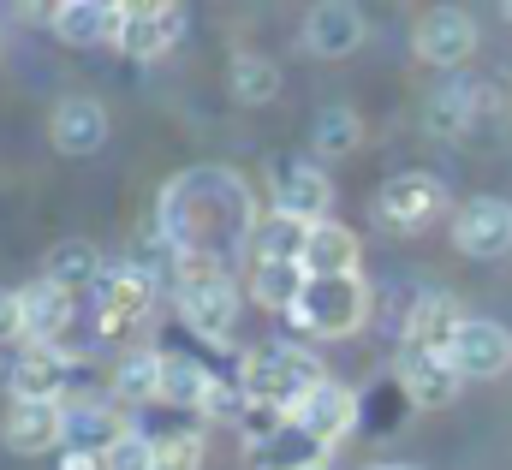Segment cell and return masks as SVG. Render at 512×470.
<instances>
[{
    "label": "cell",
    "mask_w": 512,
    "mask_h": 470,
    "mask_svg": "<svg viewBox=\"0 0 512 470\" xmlns=\"http://www.w3.org/2000/svg\"><path fill=\"white\" fill-rule=\"evenodd\" d=\"M304 286H310L304 262H251V298L262 304V310L292 316L298 298H304Z\"/></svg>",
    "instance_id": "27"
},
{
    "label": "cell",
    "mask_w": 512,
    "mask_h": 470,
    "mask_svg": "<svg viewBox=\"0 0 512 470\" xmlns=\"http://www.w3.org/2000/svg\"><path fill=\"white\" fill-rule=\"evenodd\" d=\"M155 298H161V286L137 268V262H120V268H108L102 274V286H96V328H102V340H131L149 316H155Z\"/></svg>",
    "instance_id": "5"
},
{
    "label": "cell",
    "mask_w": 512,
    "mask_h": 470,
    "mask_svg": "<svg viewBox=\"0 0 512 470\" xmlns=\"http://www.w3.org/2000/svg\"><path fill=\"white\" fill-rule=\"evenodd\" d=\"M102 470H155V435H149V429H126V435L102 453Z\"/></svg>",
    "instance_id": "31"
},
{
    "label": "cell",
    "mask_w": 512,
    "mask_h": 470,
    "mask_svg": "<svg viewBox=\"0 0 512 470\" xmlns=\"http://www.w3.org/2000/svg\"><path fill=\"white\" fill-rule=\"evenodd\" d=\"M161 238L179 250V256H209V262H227L233 244H251V197L233 173H185L161 191Z\"/></svg>",
    "instance_id": "1"
},
{
    "label": "cell",
    "mask_w": 512,
    "mask_h": 470,
    "mask_svg": "<svg viewBox=\"0 0 512 470\" xmlns=\"http://www.w3.org/2000/svg\"><path fill=\"white\" fill-rule=\"evenodd\" d=\"M304 244H310V227L304 221L268 209V215H256L245 250H251V262H304Z\"/></svg>",
    "instance_id": "26"
},
{
    "label": "cell",
    "mask_w": 512,
    "mask_h": 470,
    "mask_svg": "<svg viewBox=\"0 0 512 470\" xmlns=\"http://www.w3.org/2000/svg\"><path fill=\"white\" fill-rule=\"evenodd\" d=\"M411 48H417V60H423V66L453 72V66H465V60L477 54V18H471L465 6H435V12H423V18H417Z\"/></svg>",
    "instance_id": "7"
},
{
    "label": "cell",
    "mask_w": 512,
    "mask_h": 470,
    "mask_svg": "<svg viewBox=\"0 0 512 470\" xmlns=\"http://www.w3.org/2000/svg\"><path fill=\"white\" fill-rule=\"evenodd\" d=\"M364 12L358 6H346V0H322V6H310V18H304V48L310 54H322V60H346L352 48H364Z\"/></svg>",
    "instance_id": "18"
},
{
    "label": "cell",
    "mask_w": 512,
    "mask_h": 470,
    "mask_svg": "<svg viewBox=\"0 0 512 470\" xmlns=\"http://www.w3.org/2000/svg\"><path fill=\"white\" fill-rule=\"evenodd\" d=\"M120 18H126L120 0H60V6H48V30L60 42H72V48L114 42L120 36Z\"/></svg>",
    "instance_id": "17"
},
{
    "label": "cell",
    "mask_w": 512,
    "mask_h": 470,
    "mask_svg": "<svg viewBox=\"0 0 512 470\" xmlns=\"http://www.w3.org/2000/svg\"><path fill=\"white\" fill-rule=\"evenodd\" d=\"M18 304H24V340H30V346H60V334H66L72 316H78L72 292H60L54 280L18 286Z\"/></svg>",
    "instance_id": "21"
},
{
    "label": "cell",
    "mask_w": 512,
    "mask_h": 470,
    "mask_svg": "<svg viewBox=\"0 0 512 470\" xmlns=\"http://www.w3.org/2000/svg\"><path fill=\"white\" fill-rule=\"evenodd\" d=\"M453 244L471 262H501L512 250V203L507 197H471L453 215Z\"/></svg>",
    "instance_id": "10"
},
{
    "label": "cell",
    "mask_w": 512,
    "mask_h": 470,
    "mask_svg": "<svg viewBox=\"0 0 512 470\" xmlns=\"http://www.w3.org/2000/svg\"><path fill=\"white\" fill-rule=\"evenodd\" d=\"M447 363L459 369V381H495L512 369V334L489 316H465L459 334H453V352Z\"/></svg>",
    "instance_id": "9"
},
{
    "label": "cell",
    "mask_w": 512,
    "mask_h": 470,
    "mask_svg": "<svg viewBox=\"0 0 512 470\" xmlns=\"http://www.w3.org/2000/svg\"><path fill=\"white\" fill-rule=\"evenodd\" d=\"M179 36H185V6L143 0V6H126L114 48H120V54H131V60H155V54H167Z\"/></svg>",
    "instance_id": "13"
},
{
    "label": "cell",
    "mask_w": 512,
    "mask_h": 470,
    "mask_svg": "<svg viewBox=\"0 0 512 470\" xmlns=\"http://www.w3.org/2000/svg\"><path fill=\"white\" fill-rule=\"evenodd\" d=\"M364 470H423V465H364Z\"/></svg>",
    "instance_id": "34"
},
{
    "label": "cell",
    "mask_w": 512,
    "mask_h": 470,
    "mask_svg": "<svg viewBox=\"0 0 512 470\" xmlns=\"http://www.w3.org/2000/svg\"><path fill=\"white\" fill-rule=\"evenodd\" d=\"M274 209L304 221V227H322V221H334L328 215L334 209V179L322 167H310V161H286L274 173Z\"/></svg>",
    "instance_id": "14"
},
{
    "label": "cell",
    "mask_w": 512,
    "mask_h": 470,
    "mask_svg": "<svg viewBox=\"0 0 512 470\" xmlns=\"http://www.w3.org/2000/svg\"><path fill=\"white\" fill-rule=\"evenodd\" d=\"M292 322H298L304 334H316V340H346V334H358V328L370 322V286H364V274L310 280L304 298H298V310H292Z\"/></svg>",
    "instance_id": "4"
},
{
    "label": "cell",
    "mask_w": 512,
    "mask_h": 470,
    "mask_svg": "<svg viewBox=\"0 0 512 470\" xmlns=\"http://www.w3.org/2000/svg\"><path fill=\"white\" fill-rule=\"evenodd\" d=\"M393 381H399V393H405L417 411H435V405H453V399H459V369H453L441 352L399 346V357H393Z\"/></svg>",
    "instance_id": "12"
},
{
    "label": "cell",
    "mask_w": 512,
    "mask_h": 470,
    "mask_svg": "<svg viewBox=\"0 0 512 470\" xmlns=\"http://www.w3.org/2000/svg\"><path fill=\"white\" fill-rule=\"evenodd\" d=\"M102 274H108V268H102V250H96L90 238H60V244L48 250V268H42V280H54V286L72 292V298H78V292H96Z\"/></svg>",
    "instance_id": "24"
},
{
    "label": "cell",
    "mask_w": 512,
    "mask_h": 470,
    "mask_svg": "<svg viewBox=\"0 0 512 470\" xmlns=\"http://www.w3.org/2000/svg\"><path fill=\"white\" fill-rule=\"evenodd\" d=\"M209 387H215V369H203L197 357L161 352V405H173V411H197V417H203Z\"/></svg>",
    "instance_id": "25"
},
{
    "label": "cell",
    "mask_w": 512,
    "mask_h": 470,
    "mask_svg": "<svg viewBox=\"0 0 512 470\" xmlns=\"http://www.w3.org/2000/svg\"><path fill=\"white\" fill-rule=\"evenodd\" d=\"M501 18H507V24H512V0H507V6H501Z\"/></svg>",
    "instance_id": "36"
},
{
    "label": "cell",
    "mask_w": 512,
    "mask_h": 470,
    "mask_svg": "<svg viewBox=\"0 0 512 470\" xmlns=\"http://www.w3.org/2000/svg\"><path fill=\"white\" fill-rule=\"evenodd\" d=\"M0 441L18 459L66 447V399H12L6 417H0Z\"/></svg>",
    "instance_id": "8"
},
{
    "label": "cell",
    "mask_w": 512,
    "mask_h": 470,
    "mask_svg": "<svg viewBox=\"0 0 512 470\" xmlns=\"http://www.w3.org/2000/svg\"><path fill=\"white\" fill-rule=\"evenodd\" d=\"M459 304L447 298V292H423L411 310H405V322H399V346H417V352H453V334H459Z\"/></svg>",
    "instance_id": "20"
},
{
    "label": "cell",
    "mask_w": 512,
    "mask_h": 470,
    "mask_svg": "<svg viewBox=\"0 0 512 470\" xmlns=\"http://www.w3.org/2000/svg\"><path fill=\"white\" fill-rule=\"evenodd\" d=\"M173 298H179V322H185L197 340H209V346H221V340L239 328V286H233L227 262L179 256V286H173Z\"/></svg>",
    "instance_id": "3"
},
{
    "label": "cell",
    "mask_w": 512,
    "mask_h": 470,
    "mask_svg": "<svg viewBox=\"0 0 512 470\" xmlns=\"http://www.w3.org/2000/svg\"><path fill=\"white\" fill-rule=\"evenodd\" d=\"M441 209H447V185L435 173H393L376 191V221L387 233H423L441 221Z\"/></svg>",
    "instance_id": "6"
},
{
    "label": "cell",
    "mask_w": 512,
    "mask_h": 470,
    "mask_svg": "<svg viewBox=\"0 0 512 470\" xmlns=\"http://www.w3.org/2000/svg\"><path fill=\"white\" fill-rule=\"evenodd\" d=\"M310 143H316L322 161H340V155H352L364 143V119L352 114V108H322L316 125H310Z\"/></svg>",
    "instance_id": "29"
},
{
    "label": "cell",
    "mask_w": 512,
    "mask_h": 470,
    "mask_svg": "<svg viewBox=\"0 0 512 470\" xmlns=\"http://www.w3.org/2000/svg\"><path fill=\"white\" fill-rule=\"evenodd\" d=\"M126 429H131V411H120L114 399H66V447L102 459Z\"/></svg>",
    "instance_id": "19"
},
{
    "label": "cell",
    "mask_w": 512,
    "mask_h": 470,
    "mask_svg": "<svg viewBox=\"0 0 512 470\" xmlns=\"http://www.w3.org/2000/svg\"><path fill=\"white\" fill-rule=\"evenodd\" d=\"M108 399L120 411H137V405H161V352H131L114 357V375H108Z\"/></svg>",
    "instance_id": "22"
},
{
    "label": "cell",
    "mask_w": 512,
    "mask_h": 470,
    "mask_svg": "<svg viewBox=\"0 0 512 470\" xmlns=\"http://www.w3.org/2000/svg\"><path fill=\"white\" fill-rule=\"evenodd\" d=\"M60 470H102V459H96V453H78V447H66V453H60Z\"/></svg>",
    "instance_id": "33"
},
{
    "label": "cell",
    "mask_w": 512,
    "mask_h": 470,
    "mask_svg": "<svg viewBox=\"0 0 512 470\" xmlns=\"http://www.w3.org/2000/svg\"><path fill=\"white\" fill-rule=\"evenodd\" d=\"M292 423H298L322 453H328V447H340V441L358 429V393H352V387H340V381H322V387L292 411Z\"/></svg>",
    "instance_id": "15"
},
{
    "label": "cell",
    "mask_w": 512,
    "mask_h": 470,
    "mask_svg": "<svg viewBox=\"0 0 512 470\" xmlns=\"http://www.w3.org/2000/svg\"><path fill=\"white\" fill-rule=\"evenodd\" d=\"M358 256H364V244H358L352 227L322 221V227H310V244H304V274L310 280H340V274H358Z\"/></svg>",
    "instance_id": "23"
},
{
    "label": "cell",
    "mask_w": 512,
    "mask_h": 470,
    "mask_svg": "<svg viewBox=\"0 0 512 470\" xmlns=\"http://www.w3.org/2000/svg\"><path fill=\"white\" fill-rule=\"evenodd\" d=\"M239 393L251 399V405H268V411H298L328 375H322V363H316V352H298V346H256V352H245V363H239Z\"/></svg>",
    "instance_id": "2"
},
{
    "label": "cell",
    "mask_w": 512,
    "mask_h": 470,
    "mask_svg": "<svg viewBox=\"0 0 512 470\" xmlns=\"http://www.w3.org/2000/svg\"><path fill=\"white\" fill-rule=\"evenodd\" d=\"M72 387V352L66 346H18L6 363V393L12 399H60Z\"/></svg>",
    "instance_id": "11"
},
{
    "label": "cell",
    "mask_w": 512,
    "mask_h": 470,
    "mask_svg": "<svg viewBox=\"0 0 512 470\" xmlns=\"http://www.w3.org/2000/svg\"><path fill=\"white\" fill-rule=\"evenodd\" d=\"M155 470H203V435L197 429L155 435Z\"/></svg>",
    "instance_id": "30"
},
{
    "label": "cell",
    "mask_w": 512,
    "mask_h": 470,
    "mask_svg": "<svg viewBox=\"0 0 512 470\" xmlns=\"http://www.w3.org/2000/svg\"><path fill=\"white\" fill-rule=\"evenodd\" d=\"M227 90H233V102L262 108V102L280 96V66H274L268 54H233V66H227Z\"/></svg>",
    "instance_id": "28"
},
{
    "label": "cell",
    "mask_w": 512,
    "mask_h": 470,
    "mask_svg": "<svg viewBox=\"0 0 512 470\" xmlns=\"http://www.w3.org/2000/svg\"><path fill=\"white\" fill-rule=\"evenodd\" d=\"M48 137H54L60 155L84 161V155H96L108 143V108L96 96H60L54 114H48Z\"/></svg>",
    "instance_id": "16"
},
{
    "label": "cell",
    "mask_w": 512,
    "mask_h": 470,
    "mask_svg": "<svg viewBox=\"0 0 512 470\" xmlns=\"http://www.w3.org/2000/svg\"><path fill=\"white\" fill-rule=\"evenodd\" d=\"M0 346H24V304L6 286H0Z\"/></svg>",
    "instance_id": "32"
},
{
    "label": "cell",
    "mask_w": 512,
    "mask_h": 470,
    "mask_svg": "<svg viewBox=\"0 0 512 470\" xmlns=\"http://www.w3.org/2000/svg\"><path fill=\"white\" fill-rule=\"evenodd\" d=\"M304 470H334V465H328V459H316V465H304Z\"/></svg>",
    "instance_id": "35"
}]
</instances>
